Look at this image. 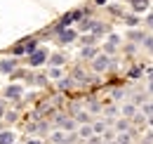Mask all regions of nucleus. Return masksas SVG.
I'll return each instance as SVG.
<instances>
[{"label":"nucleus","instance_id":"30","mask_svg":"<svg viewBox=\"0 0 153 144\" xmlns=\"http://www.w3.org/2000/svg\"><path fill=\"white\" fill-rule=\"evenodd\" d=\"M14 144H17V142H14Z\"/></svg>","mask_w":153,"mask_h":144},{"label":"nucleus","instance_id":"1","mask_svg":"<svg viewBox=\"0 0 153 144\" xmlns=\"http://www.w3.org/2000/svg\"><path fill=\"white\" fill-rule=\"evenodd\" d=\"M45 62H47V50H36V52L28 54V64L31 66H40Z\"/></svg>","mask_w":153,"mask_h":144},{"label":"nucleus","instance_id":"21","mask_svg":"<svg viewBox=\"0 0 153 144\" xmlns=\"http://www.w3.org/2000/svg\"><path fill=\"white\" fill-rule=\"evenodd\" d=\"M144 45H146V47L153 52V38H146V40H144Z\"/></svg>","mask_w":153,"mask_h":144},{"label":"nucleus","instance_id":"22","mask_svg":"<svg viewBox=\"0 0 153 144\" xmlns=\"http://www.w3.org/2000/svg\"><path fill=\"white\" fill-rule=\"evenodd\" d=\"M144 113H146V116H151V113H153V104H146V106H144Z\"/></svg>","mask_w":153,"mask_h":144},{"label":"nucleus","instance_id":"24","mask_svg":"<svg viewBox=\"0 0 153 144\" xmlns=\"http://www.w3.org/2000/svg\"><path fill=\"white\" fill-rule=\"evenodd\" d=\"M115 128H118V130H125V128H127V123H125V121H118V125H115Z\"/></svg>","mask_w":153,"mask_h":144},{"label":"nucleus","instance_id":"2","mask_svg":"<svg viewBox=\"0 0 153 144\" xmlns=\"http://www.w3.org/2000/svg\"><path fill=\"white\" fill-rule=\"evenodd\" d=\"M21 92H24V88L21 85H7V90H5V99H21Z\"/></svg>","mask_w":153,"mask_h":144},{"label":"nucleus","instance_id":"5","mask_svg":"<svg viewBox=\"0 0 153 144\" xmlns=\"http://www.w3.org/2000/svg\"><path fill=\"white\" fill-rule=\"evenodd\" d=\"M17 71V62L14 59H2L0 62V73H14Z\"/></svg>","mask_w":153,"mask_h":144},{"label":"nucleus","instance_id":"13","mask_svg":"<svg viewBox=\"0 0 153 144\" xmlns=\"http://www.w3.org/2000/svg\"><path fill=\"white\" fill-rule=\"evenodd\" d=\"M92 26H94V21H90V19H82L80 21V28L82 31H92Z\"/></svg>","mask_w":153,"mask_h":144},{"label":"nucleus","instance_id":"26","mask_svg":"<svg viewBox=\"0 0 153 144\" xmlns=\"http://www.w3.org/2000/svg\"><path fill=\"white\" fill-rule=\"evenodd\" d=\"M26 144H42V140H28Z\"/></svg>","mask_w":153,"mask_h":144},{"label":"nucleus","instance_id":"3","mask_svg":"<svg viewBox=\"0 0 153 144\" xmlns=\"http://www.w3.org/2000/svg\"><path fill=\"white\" fill-rule=\"evenodd\" d=\"M92 66H94V71H97V73L106 71V69H108V54H101V57H97Z\"/></svg>","mask_w":153,"mask_h":144},{"label":"nucleus","instance_id":"25","mask_svg":"<svg viewBox=\"0 0 153 144\" xmlns=\"http://www.w3.org/2000/svg\"><path fill=\"white\" fill-rule=\"evenodd\" d=\"M90 109H92V113H97V111H99V104H97V102H92V104H90Z\"/></svg>","mask_w":153,"mask_h":144},{"label":"nucleus","instance_id":"16","mask_svg":"<svg viewBox=\"0 0 153 144\" xmlns=\"http://www.w3.org/2000/svg\"><path fill=\"white\" fill-rule=\"evenodd\" d=\"M104 130H106V123H104V121H101V123H94V125H92V132H97V135H101Z\"/></svg>","mask_w":153,"mask_h":144},{"label":"nucleus","instance_id":"14","mask_svg":"<svg viewBox=\"0 0 153 144\" xmlns=\"http://www.w3.org/2000/svg\"><path fill=\"white\" fill-rule=\"evenodd\" d=\"M71 83H73L71 78H61V80H59V90H68V88H71Z\"/></svg>","mask_w":153,"mask_h":144},{"label":"nucleus","instance_id":"10","mask_svg":"<svg viewBox=\"0 0 153 144\" xmlns=\"http://www.w3.org/2000/svg\"><path fill=\"white\" fill-rule=\"evenodd\" d=\"M94 54H97V50H94V47H82L80 57H82V59H94Z\"/></svg>","mask_w":153,"mask_h":144},{"label":"nucleus","instance_id":"12","mask_svg":"<svg viewBox=\"0 0 153 144\" xmlns=\"http://www.w3.org/2000/svg\"><path fill=\"white\" fill-rule=\"evenodd\" d=\"M78 135L82 137V140H87V137H92V125H82L78 130Z\"/></svg>","mask_w":153,"mask_h":144},{"label":"nucleus","instance_id":"23","mask_svg":"<svg viewBox=\"0 0 153 144\" xmlns=\"http://www.w3.org/2000/svg\"><path fill=\"white\" fill-rule=\"evenodd\" d=\"M139 73H141L139 69H132V71H130V78H139Z\"/></svg>","mask_w":153,"mask_h":144},{"label":"nucleus","instance_id":"4","mask_svg":"<svg viewBox=\"0 0 153 144\" xmlns=\"http://www.w3.org/2000/svg\"><path fill=\"white\" fill-rule=\"evenodd\" d=\"M57 33H59V40H61L64 45H66V43H73V40L78 38V33L71 31V28H64V31H57Z\"/></svg>","mask_w":153,"mask_h":144},{"label":"nucleus","instance_id":"29","mask_svg":"<svg viewBox=\"0 0 153 144\" xmlns=\"http://www.w3.org/2000/svg\"><path fill=\"white\" fill-rule=\"evenodd\" d=\"M149 78H151V80H153V69H151V71H149Z\"/></svg>","mask_w":153,"mask_h":144},{"label":"nucleus","instance_id":"11","mask_svg":"<svg viewBox=\"0 0 153 144\" xmlns=\"http://www.w3.org/2000/svg\"><path fill=\"white\" fill-rule=\"evenodd\" d=\"M132 7L137 10V12H141V10L149 7V0H132Z\"/></svg>","mask_w":153,"mask_h":144},{"label":"nucleus","instance_id":"18","mask_svg":"<svg viewBox=\"0 0 153 144\" xmlns=\"http://www.w3.org/2000/svg\"><path fill=\"white\" fill-rule=\"evenodd\" d=\"M125 21H127L130 26H134V24H139V17H134V14H130V17H125Z\"/></svg>","mask_w":153,"mask_h":144},{"label":"nucleus","instance_id":"19","mask_svg":"<svg viewBox=\"0 0 153 144\" xmlns=\"http://www.w3.org/2000/svg\"><path fill=\"white\" fill-rule=\"evenodd\" d=\"M76 121H80V123H85V121H87V113H80V111H78V113H76Z\"/></svg>","mask_w":153,"mask_h":144},{"label":"nucleus","instance_id":"9","mask_svg":"<svg viewBox=\"0 0 153 144\" xmlns=\"http://www.w3.org/2000/svg\"><path fill=\"white\" fill-rule=\"evenodd\" d=\"M12 54H14V57H24V54H28V52H26V43L14 45V47H12Z\"/></svg>","mask_w":153,"mask_h":144},{"label":"nucleus","instance_id":"28","mask_svg":"<svg viewBox=\"0 0 153 144\" xmlns=\"http://www.w3.org/2000/svg\"><path fill=\"white\" fill-rule=\"evenodd\" d=\"M94 2H97V5H104V2H106V0H94Z\"/></svg>","mask_w":153,"mask_h":144},{"label":"nucleus","instance_id":"8","mask_svg":"<svg viewBox=\"0 0 153 144\" xmlns=\"http://www.w3.org/2000/svg\"><path fill=\"white\" fill-rule=\"evenodd\" d=\"M52 142H54V144H64V142H66V132H64V130L52 132Z\"/></svg>","mask_w":153,"mask_h":144},{"label":"nucleus","instance_id":"20","mask_svg":"<svg viewBox=\"0 0 153 144\" xmlns=\"http://www.w3.org/2000/svg\"><path fill=\"white\" fill-rule=\"evenodd\" d=\"M5 121H17V113H14V111H10V113H5Z\"/></svg>","mask_w":153,"mask_h":144},{"label":"nucleus","instance_id":"15","mask_svg":"<svg viewBox=\"0 0 153 144\" xmlns=\"http://www.w3.org/2000/svg\"><path fill=\"white\" fill-rule=\"evenodd\" d=\"M134 111H137V109H134V104H125V106H123V113H125L127 118H130V116H134Z\"/></svg>","mask_w":153,"mask_h":144},{"label":"nucleus","instance_id":"6","mask_svg":"<svg viewBox=\"0 0 153 144\" xmlns=\"http://www.w3.org/2000/svg\"><path fill=\"white\" fill-rule=\"evenodd\" d=\"M0 144H14V132L12 130H0Z\"/></svg>","mask_w":153,"mask_h":144},{"label":"nucleus","instance_id":"17","mask_svg":"<svg viewBox=\"0 0 153 144\" xmlns=\"http://www.w3.org/2000/svg\"><path fill=\"white\" fill-rule=\"evenodd\" d=\"M50 78L59 80V78H61V69H54V66H52V69H50Z\"/></svg>","mask_w":153,"mask_h":144},{"label":"nucleus","instance_id":"27","mask_svg":"<svg viewBox=\"0 0 153 144\" xmlns=\"http://www.w3.org/2000/svg\"><path fill=\"white\" fill-rule=\"evenodd\" d=\"M149 26H153V14H151V17H149Z\"/></svg>","mask_w":153,"mask_h":144},{"label":"nucleus","instance_id":"7","mask_svg":"<svg viewBox=\"0 0 153 144\" xmlns=\"http://www.w3.org/2000/svg\"><path fill=\"white\" fill-rule=\"evenodd\" d=\"M64 62H66V57H64V54H52V57H50V64H52L54 69H59Z\"/></svg>","mask_w":153,"mask_h":144}]
</instances>
